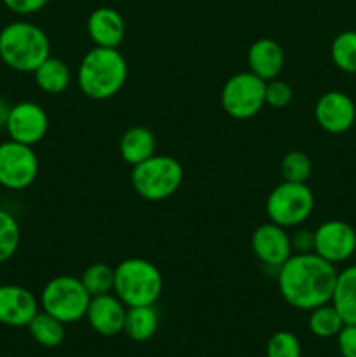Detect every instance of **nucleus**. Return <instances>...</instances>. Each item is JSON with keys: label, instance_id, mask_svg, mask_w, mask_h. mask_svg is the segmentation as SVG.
<instances>
[{"label": "nucleus", "instance_id": "1", "mask_svg": "<svg viewBox=\"0 0 356 357\" xmlns=\"http://www.w3.org/2000/svg\"><path fill=\"white\" fill-rule=\"evenodd\" d=\"M334 264L316 253H293L276 271L279 295L293 309L313 310L332 302L337 281Z\"/></svg>", "mask_w": 356, "mask_h": 357}, {"label": "nucleus", "instance_id": "2", "mask_svg": "<svg viewBox=\"0 0 356 357\" xmlns=\"http://www.w3.org/2000/svg\"><path fill=\"white\" fill-rule=\"evenodd\" d=\"M128 80V61L119 49L96 47L84 54L77 84L84 96L94 101L114 98Z\"/></svg>", "mask_w": 356, "mask_h": 357}, {"label": "nucleus", "instance_id": "3", "mask_svg": "<svg viewBox=\"0 0 356 357\" xmlns=\"http://www.w3.org/2000/svg\"><path fill=\"white\" fill-rule=\"evenodd\" d=\"M51 56L45 31L30 21H13L0 30V59L20 73H34Z\"/></svg>", "mask_w": 356, "mask_h": 357}, {"label": "nucleus", "instance_id": "4", "mask_svg": "<svg viewBox=\"0 0 356 357\" xmlns=\"http://www.w3.org/2000/svg\"><path fill=\"white\" fill-rule=\"evenodd\" d=\"M163 289V274L145 258H128L115 267L114 293L126 307L154 305Z\"/></svg>", "mask_w": 356, "mask_h": 357}, {"label": "nucleus", "instance_id": "5", "mask_svg": "<svg viewBox=\"0 0 356 357\" xmlns=\"http://www.w3.org/2000/svg\"><path fill=\"white\" fill-rule=\"evenodd\" d=\"M184 183V167L171 155L154 153L143 162L133 166L131 185L136 194L149 202H161L173 197Z\"/></svg>", "mask_w": 356, "mask_h": 357}, {"label": "nucleus", "instance_id": "6", "mask_svg": "<svg viewBox=\"0 0 356 357\" xmlns=\"http://www.w3.org/2000/svg\"><path fill=\"white\" fill-rule=\"evenodd\" d=\"M40 307L65 324H72L86 317L91 295L84 288L80 278L75 275H56L40 293Z\"/></svg>", "mask_w": 356, "mask_h": 357}, {"label": "nucleus", "instance_id": "7", "mask_svg": "<svg viewBox=\"0 0 356 357\" xmlns=\"http://www.w3.org/2000/svg\"><path fill=\"white\" fill-rule=\"evenodd\" d=\"M314 209V194L307 183L285 181L276 185L265 201V213L269 222L285 229H297L302 225Z\"/></svg>", "mask_w": 356, "mask_h": 357}, {"label": "nucleus", "instance_id": "8", "mask_svg": "<svg viewBox=\"0 0 356 357\" xmlns=\"http://www.w3.org/2000/svg\"><path fill=\"white\" fill-rule=\"evenodd\" d=\"M220 103L225 114L236 121L255 117L265 107V80L250 70L229 77L220 93Z\"/></svg>", "mask_w": 356, "mask_h": 357}, {"label": "nucleus", "instance_id": "9", "mask_svg": "<svg viewBox=\"0 0 356 357\" xmlns=\"http://www.w3.org/2000/svg\"><path fill=\"white\" fill-rule=\"evenodd\" d=\"M38 176V157L34 146L14 139L0 143V187L20 192Z\"/></svg>", "mask_w": 356, "mask_h": 357}, {"label": "nucleus", "instance_id": "10", "mask_svg": "<svg viewBox=\"0 0 356 357\" xmlns=\"http://www.w3.org/2000/svg\"><path fill=\"white\" fill-rule=\"evenodd\" d=\"M6 131L9 139L23 145H37L49 131L47 112L35 101H20L10 105Z\"/></svg>", "mask_w": 356, "mask_h": 357}, {"label": "nucleus", "instance_id": "11", "mask_svg": "<svg viewBox=\"0 0 356 357\" xmlns=\"http://www.w3.org/2000/svg\"><path fill=\"white\" fill-rule=\"evenodd\" d=\"M356 251V230L342 220H327L314 230V253L330 264H342Z\"/></svg>", "mask_w": 356, "mask_h": 357}, {"label": "nucleus", "instance_id": "12", "mask_svg": "<svg viewBox=\"0 0 356 357\" xmlns=\"http://www.w3.org/2000/svg\"><path fill=\"white\" fill-rule=\"evenodd\" d=\"M251 250L257 260L269 268L278 271L293 255L290 234L285 227L267 222L262 223L251 234Z\"/></svg>", "mask_w": 356, "mask_h": 357}, {"label": "nucleus", "instance_id": "13", "mask_svg": "<svg viewBox=\"0 0 356 357\" xmlns=\"http://www.w3.org/2000/svg\"><path fill=\"white\" fill-rule=\"evenodd\" d=\"M314 119L323 131L342 135L349 131L356 121V105L351 96L341 91L321 94L314 107Z\"/></svg>", "mask_w": 356, "mask_h": 357}, {"label": "nucleus", "instance_id": "14", "mask_svg": "<svg viewBox=\"0 0 356 357\" xmlns=\"http://www.w3.org/2000/svg\"><path fill=\"white\" fill-rule=\"evenodd\" d=\"M38 305L40 302L37 296L24 286H0V324L3 326H28L30 321L37 316Z\"/></svg>", "mask_w": 356, "mask_h": 357}, {"label": "nucleus", "instance_id": "15", "mask_svg": "<svg viewBox=\"0 0 356 357\" xmlns=\"http://www.w3.org/2000/svg\"><path fill=\"white\" fill-rule=\"evenodd\" d=\"M128 307L115 296V293L91 296L86 319L89 326L103 337H115L124 331Z\"/></svg>", "mask_w": 356, "mask_h": 357}, {"label": "nucleus", "instance_id": "16", "mask_svg": "<svg viewBox=\"0 0 356 357\" xmlns=\"http://www.w3.org/2000/svg\"><path fill=\"white\" fill-rule=\"evenodd\" d=\"M87 35L96 47L119 49L126 35L124 20L112 7H98L87 17Z\"/></svg>", "mask_w": 356, "mask_h": 357}, {"label": "nucleus", "instance_id": "17", "mask_svg": "<svg viewBox=\"0 0 356 357\" xmlns=\"http://www.w3.org/2000/svg\"><path fill=\"white\" fill-rule=\"evenodd\" d=\"M250 72L260 77L262 80L278 79L285 66V52L283 47L272 38H258L248 47L246 54Z\"/></svg>", "mask_w": 356, "mask_h": 357}, {"label": "nucleus", "instance_id": "18", "mask_svg": "<svg viewBox=\"0 0 356 357\" xmlns=\"http://www.w3.org/2000/svg\"><path fill=\"white\" fill-rule=\"evenodd\" d=\"M156 136L145 126H133L122 135L119 142V153L129 166L143 162L156 153Z\"/></svg>", "mask_w": 356, "mask_h": 357}, {"label": "nucleus", "instance_id": "19", "mask_svg": "<svg viewBox=\"0 0 356 357\" xmlns=\"http://www.w3.org/2000/svg\"><path fill=\"white\" fill-rule=\"evenodd\" d=\"M332 303L346 324H356V265H349L337 274Z\"/></svg>", "mask_w": 356, "mask_h": 357}, {"label": "nucleus", "instance_id": "20", "mask_svg": "<svg viewBox=\"0 0 356 357\" xmlns=\"http://www.w3.org/2000/svg\"><path fill=\"white\" fill-rule=\"evenodd\" d=\"M34 77L38 89L47 94H61L63 91L68 89L70 82H72V73H70L68 65L63 59L54 58V56H49L47 59H44L34 72Z\"/></svg>", "mask_w": 356, "mask_h": 357}, {"label": "nucleus", "instance_id": "21", "mask_svg": "<svg viewBox=\"0 0 356 357\" xmlns=\"http://www.w3.org/2000/svg\"><path fill=\"white\" fill-rule=\"evenodd\" d=\"M159 328V314L154 305L128 307L124 321V333L133 342H147Z\"/></svg>", "mask_w": 356, "mask_h": 357}, {"label": "nucleus", "instance_id": "22", "mask_svg": "<svg viewBox=\"0 0 356 357\" xmlns=\"http://www.w3.org/2000/svg\"><path fill=\"white\" fill-rule=\"evenodd\" d=\"M28 330L31 338L42 347H58L65 340V323L44 310H38L37 316L28 324Z\"/></svg>", "mask_w": 356, "mask_h": 357}, {"label": "nucleus", "instance_id": "23", "mask_svg": "<svg viewBox=\"0 0 356 357\" xmlns=\"http://www.w3.org/2000/svg\"><path fill=\"white\" fill-rule=\"evenodd\" d=\"M309 330L314 337L318 338H332L337 337L339 331L344 328V319L341 317L339 310L335 309L334 303H325V305L316 307L309 310Z\"/></svg>", "mask_w": 356, "mask_h": 357}, {"label": "nucleus", "instance_id": "24", "mask_svg": "<svg viewBox=\"0 0 356 357\" xmlns=\"http://www.w3.org/2000/svg\"><path fill=\"white\" fill-rule=\"evenodd\" d=\"M84 288L87 289L91 296L107 295V293L114 291V281H115V267H110L108 264L98 261V264H91L86 271L80 275Z\"/></svg>", "mask_w": 356, "mask_h": 357}, {"label": "nucleus", "instance_id": "25", "mask_svg": "<svg viewBox=\"0 0 356 357\" xmlns=\"http://www.w3.org/2000/svg\"><path fill=\"white\" fill-rule=\"evenodd\" d=\"M330 56L341 72L356 73V31L348 30L339 33L332 42Z\"/></svg>", "mask_w": 356, "mask_h": 357}, {"label": "nucleus", "instance_id": "26", "mask_svg": "<svg viewBox=\"0 0 356 357\" xmlns=\"http://www.w3.org/2000/svg\"><path fill=\"white\" fill-rule=\"evenodd\" d=\"M21 241V229L16 216L0 208V265L16 255Z\"/></svg>", "mask_w": 356, "mask_h": 357}, {"label": "nucleus", "instance_id": "27", "mask_svg": "<svg viewBox=\"0 0 356 357\" xmlns=\"http://www.w3.org/2000/svg\"><path fill=\"white\" fill-rule=\"evenodd\" d=\"M313 173V162L309 155L300 150H292L281 160V176L285 181L306 183Z\"/></svg>", "mask_w": 356, "mask_h": 357}, {"label": "nucleus", "instance_id": "28", "mask_svg": "<svg viewBox=\"0 0 356 357\" xmlns=\"http://www.w3.org/2000/svg\"><path fill=\"white\" fill-rule=\"evenodd\" d=\"M302 347L297 335L290 331H278L267 342V357H300Z\"/></svg>", "mask_w": 356, "mask_h": 357}, {"label": "nucleus", "instance_id": "29", "mask_svg": "<svg viewBox=\"0 0 356 357\" xmlns=\"http://www.w3.org/2000/svg\"><path fill=\"white\" fill-rule=\"evenodd\" d=\"M293 89L288 82L272 79L265 82V105L272 108H285L292 103Z\"/></svg>", "mask_w": 356, "mask_h": 357}, {"label": "nucleus", "instance_id": "30", "mask_svg": "<svg viewBox=\"0 0 356 357\" xmlns=\"http://www.w3.org/2000/svg\"><path fill=\"white\" fill-rule=\"evenodd\" d=\"M337 345L342 357H356V324H344L337 335Z\"/></svg>", "mask_w": 356, "mask_h": 357}, {"label": "nucleus", "instance_id": "31", "mask_svg": "<svg viewBox=\"0 0 356 357\" xmlns=\"http://www.w3.org/2000/svg\"><path fill=\"white\" fill-rule=\"evenodd\" d=\"M2 2L14 14L28 16V14H35L40 9H44L49 0H2Z\"/></svg>", "mask_w": 356, "mask_h": 357}, {"label": "nucleus", "instance_id": "32", "mask_svg": "<svg viewBox=\"0 0 356 357\" xmlns=\"http://www.w3.org/2000/svg\"><path fill=\"white\" fill-rule=\"evenodd\" d=\"M293 253H313L314 251V232L307 229H297L290 234Z\"/></svg>", "mask_w": 356, "mask_h": 357}, {"label": "nucleus", "instance_id": "33", "mask_svg": "<svg viewBox=\"0 0 356 357\" xmlns=\"http://www.w3.org/2000/svg\"><path fill=\"white\" fill-rule=\"evenodd\" d=\"M10 105L3 98H0V129H6L7 119H9Z\"/></svg>", "mask_w": 356, "mask_h": 357}]
</instances>
